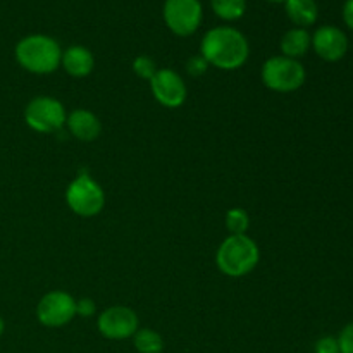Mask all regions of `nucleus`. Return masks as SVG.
I'll return each instance as SVG.
<instances>
[{
	"mask_svg": "<svg viewBox=\"0 0 353 353\" xmlns=\"http://www.w3.org/2000/svg\"><path fill=\"white\" fill-rule=\"evenodd\" d=\"M200 55L209 65L221 71L240 69L250 55L248 40L240 30L231 26H217L205 33L200 43Z\"/></svg>",
	"mask_w": 353,
	"mask_h": 353,
	"instance_id": "f257e3e1",
	"label": "nucleus"
},
{
	"mask_svg": "<svg viewBox=\"0 0 353 353\" xmlns=\"http://www.w3.org/2000/svg\"><path fill=\"white\" fill-rule=\"evenodd\" d=\"M62 48L47 34H30L16 45V61L24 71L50 74L61 68Z\"/></svg>",
	"mask_w": 353,
	"mask_h": 353,
	"instance_id": "f03ea898",
	"label": "nucleus"
},
{
	"mask_svg": "<svg viewBox=\"0 0 353 353\" xmlns=\"http://www.w3.org/2000/svg\"><path fill=\"white\" fill-rule=\"evenodd\" d=\"M261 261V250L255 240L247 234H230L219 245L216 264L224 276L243 278L250 274Z\"/></svg>",
	"mask_w": 353,
	"mask_h": 353,
	"instance_id": "7ed1b4c3",
	"label": "nucleus"
},
{
	"mask_svg": "<svg viewBox=\"0 0 353 353\" xmlns=\"http://www.w3.org/2000/svg\"><path fill=\"white\" fill-rule=\"evenodd\" d=\"M262 83L276 93H292L302 88L307 79L305 68L296 59L274 55L262 64Z\"/></svg>",
	"mask_w": 353,
	"mask_h": 353,
	"instance_id": "20e7f679",
	"label": "nucleus"
},
{
	"mask_svg": "<svg viewBox=\"0 0 353 353\" xmlns=\"http://www.w3.org/2000/svg\"><path fill=\"white\" fill-rule=\"evenodd\" d=\"M68 207L79 217L99 216L105 205L102 186L88 174H78L65 190Z\"/></svg>",
	"mask_w": 353,
	"mask_h": 353,
	"instance_id": "39448f33",
	"label": "nucleus"
},
{
	"mask_svg": "<svg viewBox=\"0 0 353 353\" xmlns=\"http://www.w3.org/2000/svg\"><path fill=\"white\" fill-rule=\"evenodd\" d=\"M65 119H68V114H65L64 105L54 97H34L24 109V121L37 133H55L64 128Z\"/></svg>",
	"mask_w": 353,
	"mask_h": 353,
	"instance_id": "423d86ee",
	"label": "nucleus"
},
{
	"mask_svg": "<svg viewBox=\"0 0 353 353\" xmlns=\"http://www.w3.org/2000/svg\"><path fill=\"white\" fill-rule=\"evenodd\" d=\"M76 317V300L62 290L41 296L37 307V319L45 327H62Z\"/></svg>",
	"mask_w": 353,
	"mask_h": 353,
	"instance_id": "0eeeda50",
	"label": "nucleus"
},
{
	"mask_svg": "<svg viewBox=\"0 0 353 353\" xmlns=\"http://www.w3.org/2000/svg\"><path fill=\"white\" fill-rule=\"evenodd\" d=\"M164 21L174 34L190 37L202 23V3L200 0H165Z\"/></svg>",
	"mask_w": 353,
	"mask_h": 353,
	"instance_id": "6e6552de",
	"label": "nucleus"
},
{
	"mask_svg": "<svg viewBox=\"0 0 353 353\" xmlns=\"http://www.w3.org/2000/svg\"><path fill=\"white\" fill-rule=\"evenodd\" d=\"M99 333L107 340L121 341L133 338V334L140 330V321L137 312L130 307L114 305L103 310L97 319Z\"/></svg>",
	"mask_w": 353,
	"mask_h": 353,
	"instance_id": "1a4fd4ad",
	"label": "nucleus"
},
{
	"mask_svg": "<svg viewBox=\"0 0 353 353\" xmlns=\"http://www.w3.org/2000/svg\"><path fill=\"white\" fill-rule=\"evenodd\" d=\"M150 88L155 100L168 109H178L186 102L188 88L181 76L169 68H162L150 79Z\"/></svg>",
	"mask_w": 353,
	"mask_h": 353,
	"instance_id": "9d476101",
	"label": "nucleus"
},
{
	"mask_svg": "<svg viewBox=\"0 0 353 353\" xmlns=\"http://www.w3.org/2000/svg\"><path fill=\"white\" fill-rule=\"evenodd\" d=\"M312 48L323 61H341L348 52V38L340 28L326 24L317 28L312 34Z\"/></svg>",
	"mask_w": 353,
	"mask_h": 353,
	"instance_id": "9b49d317",
	"label": "nucleus"
},
{
	"mask_svg": "<svg viewBox=\"0 0 353 353\" xmlns=\"http://www.w3.org/2000/svg\"><path fill=\"white\" fill-rule=\"evenodd\" d=\"M69 133L79 141H93L102 133V123L88 109H74L65 119Z\"/></svg>",
	"mask_w": 353,
	"mask_h": 353,
	"instance_id": "f8f14e48",
	"label": "nucleus"
},
{
	"mask_svg": "<svg viewBox=\"0 0 353 353\" xmlns=\"http://www.w3.org/2000/svg\"><path fill=\"white\" fill-rule=\"evenodd\" d=\"M61 65L72 78H86L95 68L93 54L83 45H72L62 52Z\"/></svg>",
	"mask_w": 353,
	"mask_h": 353,
	"instance_id": "ddd939ff",
	"label": "nucleus"
},
{
	"mask_svg": "<svg viewBox=\"0 0 353 353\" xmlns=\"http://www.w3.org/2000/svg\"><path fill=\"white\" fill-rule=\"evenodd\" d=\"M279 47H281V55L299 61L312 47V34L305 28H292L283 34Z\"/></svg>",
	"mask_w": 353,
	"mask_h": 353,
	"instance_id": "4468645a",
	"label": "nucleus"
},
{
	"mask_svg": "<svg viewBox=\"0 0 353 353\" xmlns=\"http://www.w3.org/2000/svg\"><path fill=\"white\" fill-rule=\"evenodd\" d=\"M285 10L296 28L312 26L319 16L316 0H285Z\"/></svg>",
	"mask_w": 353,
	"mask_h": 353,
	"instance_id": "2eb2a0df",
	"label": "nucleus"
},
{
	"mask_svg": "<svg viewBox=\"0 0 353 353\" xmlns=\"http://www.w3.org/2000/svg\"><path fill=\"white\" fill-rule=\"evenodd\" d=\"M133 347L138 353H162L164 338L150 327H140L133 334Z\"/></svg>",
	"mask_w": 353,
	"mask_h": 353,
	"instance_id": "dca6fc26",
	"label": "nucleus"
},
{
	"mask_svg": "<svg viewBox=\"0 0 353 353\" xmlns=\"http://www.w3.org/2000/svg\"><path fill=\"white\" fill-rule=\"evenodd\" d=\"M210 6L223 21H238L247 10V0H212Z\"/></svg>",
	"mask_w": 353,
	"mask_h": 353,
	"instance_id": "f3484780",
	"label": "nucleus"
},
{
	"mask_svg": "<svg viewBox=\"0 0 353 353\" xmlns=\"http://www.w3.org/2000/svg\"><path fill=\"white\" fill-rule=\"evenodd\" d=\"M226 230L230 234H247L248 228H250V216L241 207H233L226 212Z\"/></svg>",
	"mask_w": 353,
	"mask_h": 353,
	"instance_id": "a211bd4d",
	"label": "nucleus"
},
{
	"mask_svg": "<svg viewBox=\"0 0 353 353\" xmlns=\"http://www.w3.org/2000/svg\"><path fill=\"white\" fill-rule=\"evenodd\" d=\"M157 71H159L157 64H155L154 59L148 57V55H138V57L133 61V72L138 76V78L150 81Z\"/></svg>",
	"mask_w": 353,
	"mask_h": 353,
	"instance_id": "6ab92c4d",
	"label": "nucleus"
},
{
	"mask_svg": "<svg viewBox=\"0 0 353 353\" xmlns=\"http://www.w3.org/2000/svg\"><path fill=\"white\" fill-rule=\"evenodd\" d=\"M207 69H209V62H207L200 54L193 55V57H190L188 62H186V71H188V74L193 76V78L203 76L207 72Z\"/></svg>",
	"mask_w": 353,
	"mask_h": 353,
	"instance_id": "aec40b11",
	"label": "nucleus"
},
{
	"mask_svg": "<svg viewBox=\"0 0 353 353\" xmlns=\"http://www.w3.org/2000/svg\"><path fill=\"white\" fill-rule=\"evenodd\" d=\"M338 347L340 353H353V323L347 324L338 334Z\"/></svg>",
	"mask_w": 353,
	"mask_h": 353,
	"instance_id": "412c9836",
	"label": "nucleus"
},
{
	"mask_svg": "<svg viewBox=\"0 0 353 353\" xmlns=\"http://www.w3.org/2000/svg\"><path fill=\"white\" fill-rule=\"evenodd\" d=\"M314 352L316 353H340L338 347V340L334 336H323L316 341L314 345Z\"/></svg>",
	"mask_w": 353,
	"mask_h": 353,
	"instance_id": "4be33fe9",
	"label": "nucleus"
},
{
	"mask_svg": "<svg viewBox=\"0 0 353 353\" xmlns=\"http://www.w3.org/2000/svg\"><path fill=\"white\" fill-rule=\"evenodd\" d=\"M95 314V303L92 299L76 300V316L92 317Z\"/></svg>",
	"mask_w": 353,
	"mask_h": 353,
	"instance_id": "5701e85b",
	"label": "nucleus"
},
{
	"mask_svg": "<svg viewBox=\"0 0 353 353\" xmlns=\"http://www.w3.org/2000/svg\"><path fill=\"white\" fill-rule=\"evenodd\" d=\"M343 19L347 26L353 31V0H347L343 6Z\"/></svg>",
	"mask_w": 353,
	"mask_h": 353,
	"instance_id": "b1692460",
	"label": "nucleus"
},
{
	"mask_svg": "<svg viewBox=\"0 0 353 353\" xmlns=\"http://www.w3.org/2000/svg\"><path fill=\"white\" fill-rule=\"evenodd\" d=\"M3 330H6V323H3L2 316H0V338H2V334H3Z\"/></svg>",
	"mask_w": 353,
	"mask_h": 353,
	"instance_id": "393cba45",
	"label": "nucleus"
},
{
	"mask_svg": "<svg viewBox=\"0 0 353 353\" xmlns=\"http://www.w3.org/2000/svg\"><path fill=\"white\" fill-rule=\"evenodd\" d=\"M269 2H285V0H269Z\"/></svg>",
	"mask_w": 353,
	"mask_h": 353,
	"instance_id": "a878e982",
	"label": "nucleus"
}]
</instances>
